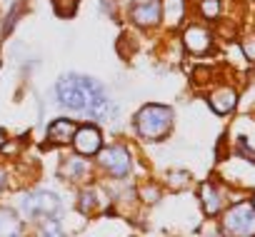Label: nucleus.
Here are the masks:
<instances>
[{
	"label": "nucleus",
	"mask_w": 255,
	"mask_h": 237,
	"mask_svg": "<svg viewBox=\"0 0 255 237\" xmlns=\"http://www.w3.org/2000/svg\"><path fill=\"white\" fill-rule=\"evenodd\" d=\"M135 128L145 140H160L173 128V110L165 105H145L135 115Z\"/></svg>",
	"instance_id": "obj_2"
},
{
	"label": "nucleus",
	"mask_w": 255,
	"mask_h": 237,
	"mask_svg": "<svg viewBox=\"0 0 255 237\" xmlns=\"http://www.w3.org/2000/svg\"><path fill=\"white\" fill-rule=\"evenodd\" d=\"M73 145H75V150H78L80 155H95V153H100V148H103V138H100L98 128L83 125V128L75 130Z\"/></svg>",
	"instance_id": "obj_6"
},
{
	"label": "nucleus",
	"mask_w": 255,
	"mask_h": 237,
	"mask_svg": "<svg viewBox=\"0 0 255 237\" xmlns=\"http://www.w3.org/2000/svg\"><path fill=\"white\" fill-rule=\"evenodd\" d=\"M200 13L208 20H215L218 13H220V0H200Z\"/></svg>",
	"instance_id": "obj_16"
},
{
	"label": "nucleus",
	"mask_w": 255,
	"mask_h": 237,
	"mask_svg": "<svg viewBox=\"0 0 255 237\" xmlns=\"http://www.w3.org/2000/svg\"><path fill=\"white\" fill-rule=\"evenodd\" d=\"M243 53H245L248 60L255 63V35H248V38L243 40Z\"/></svg>",
	"instance_id": "obj_19"
},
{
	"label": "nucleus",
	"mask_w": 255,
	"mask_h": 237,
	"mask_svg": "<svg viewBox=\"0 0 255 237\" xmlns=\"http://www.w3.org/2000/svg\"><path fill=\"white\" fill-rule=\"evenodd\" d=\"M183 45L193 53V55H205L210 50V33L200 25H190L183 33Z\"/></svg>",
	"instance_id": "obj_8"
},
{
	"label": "nucleus",
	"mask_w": 255,
	"mask_h": 237,
	"mask_svg": "<svg viewBox=\"0 0 255 237\" xmlns=\"http://www.w3.org/2000/svg\"><path fill=\"white\" fill-rule=\"evenodd\" d=\"M158 195H160V192H158L155 187H148V190H145V202H155Z\"/></svg>",
	"instance_id": "obj_21"
},
{
	"label": "nucleus",
	"mask_w": 255,
	"mask_h": 237,
	"mask_svg": "<svg viewBox=\"0 0 255 237\" xmlns=\"http://www.w3.org/2000/svg\"><path fill=\"white\" fill-rule=\"evenodd\" d=\"M223 232L228 237H255V207L253 202H238L223 215Z\"/></svg>",
	"instance_id": "obj_3"
},
{
	"label": "nucleus",
	"mask_w": 255,
	"mask_h": 237,
	"mask_svg": "<svg viewBox=\"0 0 255 237\" xmlns=\"http://www.w3.org/2000/svg\"><path fill=\"white\" fill-rule=\"evenodd\" d=\"M183 10H185L183 0H165V5H163L165 20H168V23H173V25H178V23L183 20Z\"/></svg>",
	"instance_id": "obj_15"
},
{
	"label": "nucleus",
	"mask_w": 255,
	"mask_h": 237,
	"mask_svg": "<svg viewBox=\"0 0 255 237\" xmlns=\"http://www.w3.org/2000/svg\"><path fill=\"white\" fill-rule=\"evenodd\" d=\"M75 130L78 128H75L73 120H68V117H58V120H53L50 128H48V140H53L55 145H68V143H73Z\"/></svg>",
	"instance_id": "obj_9"
},
{
	"label": "nucleus",
	"mask_w": 255,
	"mask_h": 237,
	"mask_svg": "<svg viewBox=\"0 0 255 237\" xmlns=\"http://www.w3.org/2000/svg\"><path fill=\"white\" fill-rule=\"evenodd\" d=\"M58 100L63 107L75 110V112H85L90 107V102L95 97H100L105 90L98 80L85 78V75H63L55 85Z\"/></svg>",
	"instance_id": "obj_1"
},
{
	"label": "nucleus",
	"mask_w": 255,
	"mask_h": 237,
	"mask_svg": "<svg viewBox=\"0 0 255 237\" xmlns=\"http://www.w3.org/2000/svg\"><path fill=\"white\" fill-rule=\"evenodd\" d=\"M98 160L115 177H125L128 172H130V155H128V150L123 145H110V148L100 150L98 153Z\"/></svg>",
	"instance_id": "obj_4"
},
{
	"label": "nucleus",
	"mask_w": 255,
	"mask_h": 237,
	"mask_svg": "<svg viewBox=\"0 0 255 237\" xmlns=\"http://www.w3.org/2000/svg\"><path fill=\"white\" fill-rule=\"evenodd\" d=\"M3 187H5V172H0V192H3Z\"/></svg>",
	"instance_id": "obj_22"
},
{
	"label": "nucleus",
	"mask_w": 255,
	"mask_h": 237,
	"mask_svg": "<svg viewBox=\"0 0 255 237\" xmlns=\"http://www.w3.org/2000/svg\"><path fill=\"white\" fill-rule=\"evenodd\" d=\"M40 237H65V235H63L60 225H58L55 220H50V222H45V225H43V232H40Z\"/></svg>",
	"instance_id": "obj_18"
},
{
	"label": "nucleus",
	"mask_w": 255,
	"mask_h": 237,
	"mask_svg": "<svg viewBox=\"0 0 255 237\" xmlns=\"http://www.w3.org/2000/svg\"><path fill=\"white\" fill-rule=\"evenodd\" d=\"M80 200H83V202H80V210H83L85 215H90V212L98 207V205H95V192H93V190H85V192L80 195Z\"/></svg>",
	"instance_id": "obj_17"
},
{
	"label": "nucleus",
	"mask_w": 255,
	"mask_h": 237,
	"mask_svg": "<svg viewBox=\"0 0 255 237\" xmlns=\"http://www.w3.org/2000/svg\"><path fill=\"white\" fill-rule=\"evenodd\" d=\"M188 180H190L188 172H173V175H170V185H173V187H185Z\"/></svg>",
	"instance_id": "obj_20"
},
{
	"label": "nucleus",
	"mask_w": 255,
	"mask_h": 237,
	"mask_svg": "<svg viewBox=\"0 0 255 237\" xmlns=\"http://www.w3.org/2000/svg\"><path fill=\"white\" fill-rule=\"evenodd\" d=\"M200 200H203L205 215H215V212L220 210V192H218L210 182H203V187H200Z\"/></svg>",
	"instance_id": "obj_13"
},
{
	"label": "nucleus",
	"mask_w": 255,
	"mask_h": 237,
	"mask_svg": "<svg viewBox=\"0 0 255 237\" xmlns=\"http://www.w3.org/2000/svg\"><path fill=\"white\" fill-rule=\"evenodd\" d=\"M253 207H255V197H253Z\"/></svg>",
	"instance_id": "obj_23"
},
{
	"label": "nucleus",
	"mask_w": 255,
	"mask_h": 237,
	"mask_svg": "<svg viewBox=\"0 0 255 237\" xmlns=\"http://www.w3.org/2000/svg\"><path fill=\"white\" fill-rule=\"evenodd\" d=\"M85 170H88V162H85V160H80V158H68V160L63 162V167H60V175L68 177V180H78Z\"/></svg>",
	"instance_id": "obj_14"
},
{
	"label": "nucleus",
	"mask_w": 255,
	"mask_h": 237,
	"mask_svg": "<svg viewBox=\"0 0 255 237\" xmlns=\"http://www.w3.org/2000/svg\"><path fill=\"white\" fill-rule=\"evenodd\" d=\"M118 112V107H115V102L103 92L100 97H95L93 102H90V107L83 112V115H88V117H93V120H110V117Z\"/></svg>",
	"instance_id": "obj_10"
},
{
	"label": "nucleus",
	"mask_w": 255,
	"mask_h": 237,
	"mask_svg": "<svg viewBox=\"0 0 255 237\" xmlns=\"http://www.w3.org/2000/svg\"><path fill=\"white\" fill-rule=\"evenodd\" d=\"M238 102V92L233 87H218L213 95H210V107L218 112V115H225L235 107Z\"/></svg>",
	"instance_id": "obj_11"
},
{
	"label": "nucleus",
	"mask_w": 255,
	"mask_h": 237,
	"mask_svg": "<svg viewBox=\"0 0 255 237\" xmlns=\"http://www.w3.org/2000/svg\"><path fill=\"white\" fill-rule=\"evenodd\" d=\"M160 15H163V3L160 0H145V3H138V5L130 8V18L138 25H143V28L155 25L160 20Z\"/></svg>",
	"instance_id": "obj_7"
},
{
	"label": "nucleus",
	"mask_w": 255,
	"mask_h": 237,
	"mask_svg": "<svg viewBox=\"0 0 255 237\" xmlns=\"http://www.w3.org/2000/svg\"><path fill=\"white\" fill-rule=\"evenodd\" d=\"M23 225L18 220V215L8 207H0V237H20Z\"/></svg>",
	"instance_id": "obj_12"
},
{
	"label": "nucleus",
	"mask_w": 255,
	"mask_h": 237,
	"mask_svg": "<svg viewBox=\"0 0 255 237\" xmlns=\"http://www.w3.org/2000/svg\"><path fill=\"white\" fill-rule=\"evenodd\" d=\"M23 207L28 215H40V217H55L60 212V200L58 195L53 192H45V190H38L33 195H28L23 200Z\"/></svg>",
	"instance_id": "obj_5"
}]
</instances>
